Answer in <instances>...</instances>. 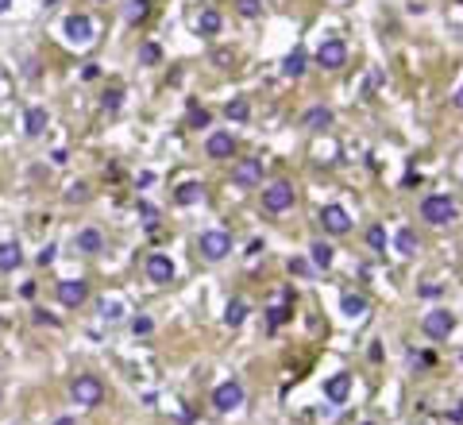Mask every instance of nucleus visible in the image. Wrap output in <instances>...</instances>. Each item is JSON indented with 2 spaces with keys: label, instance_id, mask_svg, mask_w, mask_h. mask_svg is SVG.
Returning a JSON list of instances; mask_svg holds the SVG:
<instances>
[{
  "label": "nucleus",
  "instance_id": "nucleus-38",
  "mask_svg": "<svg viewBox=\"0 0 463 425\" xmlns=\"http://www.w3.org/2000/svg\"><path fill=\"white\" fill-rule=\"evenodd\" d=\"M104 317H109V321H120V306H116V301H112V306L104 301Z\"/></svg>",
  "mask_w": 463,
  "mask_h": 425
},
{
  "label": "nucleus",
  "instance_id": "nucleus-45",
  "mask_svg": "<svg viewBox=\"0 0 463 425\" xmlns=\"http://www.w3.org/2000/svg\"><path fill=\"white\" fill-rule=\"evenodd\" d=\"M459 4H463V0H459Z\"/></svg>",
  "mask_w": 463,
  "mask_h": 425
},
{
  "label": "nucleus",
  "instance_id": "nucleus-32",
  "mask_svg": "<svg viewBox=\"0 0 463 425\" xmlns=\"http://www.w3.org/2000/svg\"><path fill=\"white\" fill-rule=\"evenodd\" d=\"M367 244H371V248H386V228L383 225L367 228Z\"/></svg>",
  "mask_w": 463,
  "mask_h": 425
},
{
  "label": "nucleus",
  "instance_id": "nucleus-46",
  "mask_svg": "<svg viewBox=\"0 0 463 425\" xmlns=\"http://www.w3.org/2000/svg\"><path fill=\"white\" fill-rule=\"evenodd\" d=\"M101 4H104V0H101Z\"/></svg>",
  "mask_w": 463,
  "mask_h": 425
},
{
  "label": "nucleus",
  "instance_id": "nucleus-18",
  "mask_svg": "<svg viewBox=\"0 0 463 425\" xmlns=\"http://www.w3.org/2000/svg\"><path fill=\"white\" fill-rule=\"evenodd\" d=\"M309 259H313V267H317V271H328V267H332V259H336L332 244L317 240V244H313V248H309Z\"/></svg>",
  "mask_w": 463,
  "mask_h": 425
},
{
  "label": "nucleus",
  "instance_id": "nucleus-35",
  "mask_svg": "<svg viewBox=\"0 0 463 425\" xmlns=\"http://www.w3.org/2000/svg\"><path fill=\"white\" fill-rule=\"evenodd\" d=\"M35 325H51V329H58L62 321H58L54 313H47V309H35Z\"/></svg>",
  "mask_w": 463,
  "mask_h": 425
},
{
  "label": "nucleus",
  "instance_id": "nucleus-40",
  "mask_svg": "<svg viewBox=\"0 0 463 425\" xmlns=\"http://www.w3.org/2000/svg\"><path fill=\"white\" fill-rule=\"evenodd\" d=\"M8 8H12V0H0V12H8Z\"/></svg>",
  "mask_w": 463,
  "mask_h": 425
},
{
  "label": "nucleus",
  "instance_id": "nucleus-26",
  "mask_svg": "<svg viewBox=\"0 0 463 425\" xmlns=\"http://www.w3.org/2000/svg\"><path fill=\"white\" fill-rule=\"evenodd\" d=\"M344 313L351 317V321H359V317L367 313V301H363L359 294H344Z\"/></svg>",
  "mask_w": 463,
  "mask_h": 425
},
{
  "label": "nucleus",
  "instance_id": "nucleus-16",
  "mask_svg": "<svg viewBox=\"0 0 463 425\" xmlns=\"http://www.w3.org/2000/svg\"><path fill=\"white\" fill-rule=\"evenodd\" d=\"M347 395H351V375H332V379H328L325 383V398H328V402H336V406H340V402H347Z\"/></svg>",
  "mask_w": 463,
  "mask_h": 425
},
{
  "label": "nucleus",
  "instance_id": "nucleus-17",
  "mask_svg": "<svg viewBox=\"0 0 463 425\" xmlns=\"http://www.w3.org/2000/svg\"><path fill=\"white\" fill-rule=\"evenodd\" d=\"M328 124H332V109H325V104H317L301 116V128H309V132H325Z\"/></svg>",
  "mask_w": 463,
  "mask_h": 425
},
{
  "label": "nucleus",
  "instance_id": "nucleus-6",
  "mask_svg": "<svg viewBox=\"0 0 463 425\" xmlns=\"http://www.w3.org/2000/svg\"><path fill=\"white\" fill-rule=\"evenodd\" d=\"M263 182V159H239L232 167V186L236 190H255Z\"/></svg>",
  "mask_w": 463,
  "mask_h": 425
},
{
  "label": "nucleus",
  "instance_id": "nucleus-43",
  "mask_svg": "<svg viewBox=\"0 0 463 425\" xmlns=\"http://www.w3.org/2000/svg\"><path fill=\"white\" fill-rule=\"evenodd\" d=\"M0 402H4V390H0Z\"/></svg>",
  "mask_w": 463,
  "mask_h": 425
},
{
  "label": "nucleus",
  "instance_id": "nucleus-4",
  "mask_svg": "<svg viewBox=\"0 0 463 425\" xmlns=\"http://www.w3.org/2000/svg\"><path fill=\"white\" fill-rule=\"evenodd\" d=\"M243 398H247V390H243V383H239V379H224V383H217V390H212V406H217L220 414L239 410Z\"/></svg>",
  "mask_w": 463,
  "mask_h": 425
},
{
  "label": "nucleus",
  "instance_id": "nucleus-20",
  "mask_svg": "<svg viewBox=\"0 0 463 425\" xmlns=\"http://www.w3.org/2000/svg\"><path fill=\"white\" fill-rule=\"evenodd\" d=\"M20 263H23L20 244H0V271H16Z\"/></svg>",
  "mask_w": 463,
  "mask_h": 425
},
{
  "label": "nucleus",
  "instance_id": "nucleus-21",
  "mask_svg": "<svg viewBox=\"0 0 463 425\" xmlns=\"http://www.w3.org/2000/svg\"><path fill=\"white\" fill-rule=\"evenodd\" d=\"M220 23H224V20H220V12H217V8H205V12L197 16V31H201V35H217V31H220Z\"/></svg>",
  "mask_w": 463,
  "mask_h": 425
},
{
  "label": "nucleus",
  "instance_id": "nucleus-42",
  "mask_svg": "<svg viewBox=\"0 0 463 425\" xmlns=\"http://www.w3.org/2000/svg\"><path fill=\"white\" fill-rule=\"evenodd\" d=\"M54 425H73V421H70V418H58V421H54Z\"/></svg>",
  "mask_w": 463,
  "mask_h": 425
},
{
  "label": "nucleus",
  "instance_id": "nucleus-11",
  "mask_svg": "<svg viewBox=\"0 0 463 425\" xmlns=\"http://www.w3.org/2000/svg\"><path fill=\"white\" fill-rule=\"evenodd\" d=\"M147 279H151L155 286H170V282H174V263H170V256H162V251L147 256Z\"/></svg>",
  "mask_w": 463,
  "mask_h": 425
},
{
  "label": "nucleus",
  "instance_id": "nucleus-37",
  "mask_svg": "<svg viewBox=\"0 0 463 425\" xmlns=\"http://www.w3.org/2000/svg\"><path fill=\"white\" fill-rule=\"evenodd\" d=\"M286 317H289V309H286V306H275V309H270V325H282Z\"/></svg>",
  "mask_w": 463,
  "mask_h": 425
},
{
  "label": "nucleus",
  "instance_id": "nucleus-1",
  "mask_svg": "<svg viewBox=\"0 0 463 425\" xmlns=\"http://www.w3.org/2000/svg\"><path fill=\"white\" fill-rule=\"evenodd\" d=\"M70 398L81 410H97V406L104 402V383L97 379V375H78V379L70 383Z\"/></svg>",
  "mask_w": 463,
  "mask_h": 425
},
{
  "label": "nucleus",
  "instance_id": "nucleus-19",
  "mask_svg": "<svg viewBox=\"0 0 463 425\" xmlns=\"http://www.w3.org/2000/svg\"><path fill=\"white\" fill-rule=\"evenodd\" d=\"M394 248H398V256H417L421 244H417V236H413V228H398V236H394Z\"/></svg>",
  "mask_w": 463,
  "mask_h": 425
},
{
  "label": "nucleus",
  "instance_id": "nucleus-12",
  "mask_svg": "<svg viewBox=\"0 0 463 425\" xmlns=\"http://www.w3.org/2000/svg\"><path fill=\"white\" fill-rule=\"evenodd\" d=\"M320 225H325V232L344 236L347 228H351V217H347L344 205H325V209H320Z\"/></svg>",
  "mask_w": 463,
  "mask_h": 425
},
{
  "label": "nucleus",
  "instance_id": "nucleus-28",
  "mask_svg": "<svg viewBox=\"0 0 463 425\" xmlns=\"http://www.w3.org/2000/svg\"><path fill=\"white\" fill-rule=\"evenodd\" d=\"M139 62H143V66H159L162 62V47L159 43H143L139 47Z\"/></svg>",
  "mask_w": 463,
  "mask_h": 425
},
{
  "label": "nucleus",
  "instance_id": "nucleus-44",
  "mask_svg": "<svg viewBox=\"0 0 463 425\" xmlns=\"http://www.w3.org/2000/svg\"><path fill=\"white\" fill-rule=\"evenodd\" d=\"M363 425H371V421H363Z\"/></svg>",
  "mask_w": 463,
  "mask_h": 425
},
{
  "label": "nucleus",
  "instance_id": "nucleus-23",
  "mask_svg": "<svg viewBox=\"0 0 463 425\" xmlns=\"http://www.w3.org/2000/svg\"><path fill=\"white\" fill-rule=\"evenodd\" d=\"M305 62H309V59H305V51H289L286 62H282V73H286V78H301Z\"/></svg>",
  "mask_w": 463,
  "mask_h": 425
},
{
  "label": "nucleus",
  "instance_id": "nucleus-5",
  "mask_svg": "<svg viewBox=\"0 0 463 425\" xmlns=\"http://www.w3.org/2000/svg\"><path fill=\"white\" fill-rule=\"evenodd\" d=\"M294 201H297V190L289 182H270L263 190V209L267 212H286V209H294Z\"/></svg>",
  "mask_w": 463,
  "mask_h": 425
},
{
  "label": "nucleus",
  "instance_id": "nucleus-10",
  "mask_svg": "<svg viewBox=\"0 0 463 425\" xmlns=\"http://www.w3.org/2000/svg\"><path fill=\"white\" fill-rule=\"evenodd\" d=\"M421 329H425V337H433V340H444L452 329H456V317H452L448 309H433V313H425V321H421Z\"/></svg>",
  "mask_w": 463,
  "mask_h": 425
},
{
  "label": "nucleus",
  "instance_id": "nucleus-41",
  "mask_svg": "<svg viewBox=\"0 0 463 425\" xmlns=\"http://www.w3.org/2000/svg\"><path fill=\"white\" fill-rule=\"evenodd\" d=\"M456 109H463V89H459V93H456Z\"/></svg>",
  "mask_w": 463,
  "mask_h": 425
},
{
  "label": "nucleus",
  "instance_id": "nucleus-8",
  "mask_svg": "<svg viewBox=\"0 0 463 425\" xmlns=\"http://www.w3.org/2000/svg\"><path fill=\"white\" fill-rule=\"evenodd\" d=\"M62 31H66V39H70L73 47H89L93 43V20L89 16H81V12H73V16H66V23H62Z\"/></svg>",
  "mask_w": 463,
  "mask_h": 425
},
{
  "label": "nucleus",
  "instance_id": "nucleus-29",
  "mask_svg": "<svg viewBox=\"0 0 463 425\" xmlns=\"http://www.w3.org/2000/svg\"><path fill=\"white\" fill-rule=\"evenodd\" d=\"M147 8H151V0H131L128 12H124V20H128V23H139V20L147 16Z\"/></svg>",
  "mask_w": 463,
  "mask_h": 425
},
{
  "label": "nucleus",
  "instance_id": "nucleus-14",
  "mask_svg": "<svg viewBox=\"0 0 463 425\" xmlns=\"http://www.w3.org/2000/svg\"><path fill=\"white\" fill-rule=\"evenodd\" d=\"M232 151H236L232 132H212L209 140H205V155H209V159H232Z\"/></svg>",
  "mask_w": 463,
  "mask_h": 425
},
{
  "label": "nucleus",
  "instance_id": "nucleus-7",
  "mask_svg": "<svg viewBox=\"0 0 463 425\" xmlns=\"http://www.w3.org/2000/svg\"><path fill=\"white\" fill-rule=\"evenodd\" d=\"M54 298L62 301L66 309H78V306H85V298H89V282L85 279H62L54 286Z\"/></svg>",
  "mask_w": 463,
  "mask_h": 425
},
{
  "label": "nucleus",
  "instance_id": "nucleus-24",
  "mask_svg": "<svg viewBox=\"0 0 463 425\" xmlns=\"http://www.w3.org/2000/svg\"><path fill=\"white\" fill-rule=\"evenodd\" d=\"M201 186L197 182H186V186H178V193H174V201H178V205H197V201H201Z\"/></svg>",
  "mask_w": 463,
  "mask_h": 425
},
{
  "label": "nucleus",
  "instance_id": "nucleus-36",
  "mask_svg": "<svg viewBox=\"0 0 463 425\" xmlns=\"http://www.w3.org/2000/svg\"><path fill=\"white\" fill-rule=\"evenodd\" d=\"M54 256H58V248H54V244H47V248L39 251V267H51V263H54Z\"/></svg>",
  "mask_w": 463,
  "mask_h": 425
},
{
  "label": "nucleus",
  "instance_id": "nucleus-30",
  "mask_svg": "<svg viewBox=\"0 0 463 425\" xmlns=\"http://www.w3.org/2000/svg\"><path fill=\"white\" fill-rule=\"evenodd\" d=\"M89 198H93V193H89L85 182H73L70 190H66V201H70V205H81V201H89Z\"/></svg>",
  "mask_w": 463,
  "mask_h": 425
},
{
  "label": "nucleus",
  "instance_id": "nucleus-33",
  "mask_svg": "<svg viewBox=\"0 0 463 425\" xmlns=\"http://www.w3.org/2000/svg\"><path fill=\"white\" fill-rule=\"evenodd\" d=\"M151 329H155L151 317H131V333H136V337H147Z\"/></svg>",
  "mask_w": 463,
  "mask_h": 425
},
{
  "label": "nucleus",
  "instance_id": "nucleus-3",
  "mask_svg": "<svg viewBox=\"0 0 463 425\" xmlns=\"http://www.w3.org/2000/svg\"><path fill=\"white\" fill-rule=\"evenodd\" d=\"M421 220H428V225H448V220H456V201H452L448 193H428V198L421 201Z\"/></svg>",
  "mask_w": 463,
  "mask_h": 425
},
{
  "label": "nucleus",
  "instance_id": "nucleus-25",
  "mask_svg": "<svg viewBox=\"0 0 463 425\" xmlns=\"http://www.w3.org/2000/svg\"><path fill=\"white\" fill-rule=\"evenodd\" d=\"M224 116L228 120H236V124H243L247 116H251V104L243 101V97H236V101H228V109H224Z\"/></svg>",
  "mask_w": 463,
  "mask_h": 425
},
{
  "label": "nucleus",
  "instance_id": "nucleus-31",
  "mask_svg": "<svg viewBox=\"0 0 463 425\" xmlns=\"http://www.w3.org/2000/svg\"><path fill=\"white\" fill-rule=\"evenodd\" d=\"M209 124H212V116H209L205 109H197V104H193V109H189V128H193V132H201V128H209Z\"/></svg>",
  "mask_w": 463,
  "mask_h": 425
},
{
  "label": "nucleus",
  "instance_id": "nucleus-27",
  "mask_svg": "<svg viewBox=\"0 0 463 425\" xmlns=\"http://www.w3.org/2000/svg\"><path fill=\"white\" fill-rule=\"evenodd\" d=\"M232 8H236L243 20H255V16H263V0H232Z\"/></svg>",
  "mask_w": 463,
  "mask_h": 425
},
{
  "label": "nucleus",
  "instance_id": "nucleus-39",
  "mask_svg": "<svg viewBox=\"0 0 463 425\" xmlns=\"http://www.w3.org/2000/svg\"><path fill=\"white\" fill-rule=\"evenodd\" d=\"M212 62H220V66H228V62H232V54H228V51H217V54H212Z\"/></svg>",
  "mask_w": 463,
  "mask_h": 425
},
{
  "label": "nucleus",
  "instance_id": "nucleus-2",
  "mask_svg": "<svg viewBox=\"0 0 463 425\" xmlns=\"http://www.w3.org/2000/svg\"><path fill=\"white\" fill-rule=\"evenodd\" d=\"M197 256L209 259V263H220V259L232 256V236L220 232V228H212V232H201L197 236Z\"/></svg>",
  "mask_w": 463,
  "mask_h": 425
},
{
  "label": "nucleus",
  "instance_id": "nucleus-15",
  "mask_svg": "<svg viewBox=\"0 0 463 425\" xmlns=\"http://www.w3.org/2000/svg\"><path fill=\"white\" fill-rule=\"evenodd\" d=\"M47 124H51V116H47V109H39V104H31V109L23 112V132H28L31 140H39V136L47 132Z\"/></svg>",
  "mask_w": 463,
  "mask_h": 425
},
{
  "label": "nucleus",
  "instance_id": "nucleus-13",
  "mask_svg": "<svg viewBox=\"0 0 463 425\" xmlns=\"http://www.w3.org/2000/svg\"><path fill=\"white\" fill-rule=\"evenodd\" d=\"M73 248H78L81 256H101V251H104V236H101V228H81V232L73 236Z\"/></svg>",
  "mask_w": 463,
  "mask_h": 425
},
{
  "label": "nucleus",
  "instance_id": "nucleus-9",
  "mask_svg": "<svg viewBox=\"0 0 463 425\" xmlns=\"http://www.w3.org/2000/svg\"><path fill=\"white\" fill-rule=\"evenodd\" d=\"M347 62V43L344 39H325V43H320V51H317V66H325V70H340Z\"/></svg>",
  "mask_w": 463,
  "mask_h": 425
},
{
  "label": "nucleus",
  "instance_id": "nucleus-34",
  "mask_svg": "<svg viewBox=\"0 0 463 425\" xmlns=\"http://www.w3.org/2000/svg\"><path fill=\"white\" fill-rule=\"evenodd\" d=\"M120 101H124V93H120V89H109V93L101 97V104H104V109H112V112L120 109Z\"/></svg>",
  "mask_w": 463,
  "mask_h": 425
},
{
  "label": "nucleus",
  "instance_id": "nucleus-22",
  "mask_svg": "<svg viewBox=\"0 0 463 425\" xmlns=\"http://www.w3.org/2000/svg\"><path fill=\"white\" fill-rule=\"evenodd\" d=\"M247 321V301H228V309H224V325L228 329H239V325Z\"/></svg>",
  "mask_w": 463,
  "mask_h": 425
}]
</instances>
